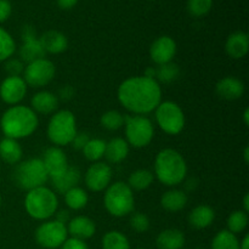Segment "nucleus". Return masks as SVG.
I'll list each match as a JSON object with an SVG mask.
<instances>
[{
    "mask_svg": "<svg viewBox=\"0 0 249 249\" xmlns=\"http://www.w3.org/2000/svg\"><path fill=\"white\" fill-rule=\"evenodd\" d=\"M5 71L9 74V77H19L21 73H23L24 65L21 60L17 58H9L5 62Z\"/></svg>",
    "mask_w": 249,
    "mask_h": 249,
    "instance_id": "58836bf2",
    "label": "nucleus"
},
{
    "mask_svg": "<svg viewBox=\"0 0 249 249\" xmlns=\"http://www.w3.org/2000/svg\"><path fill=\"white\" fill-rule=\"evenodd\" d=\"M73 95H74V90H73V88L70 87V85H66V87H63L62 89L60 90V99L66 100V101L72 99Z\"/></svg>",
    "mask_w": 249,
    "mask_h": 249,
    "instance_id": "c03bdc74",
    "label": "nucleus"
},
{
    "mask_svg": "<svg viewBox=\"0 0 249 249\" xmlns=\"http://www.w3.org/2000/svg\"><path fill=\"white\" fill-rule=\"evenodd\" d=\"M187 11L194 17H203L213 7V0H187Z\"/></svg>",
    "mask_w": 249,
    "mask_h": 249,
    "instance_id": "e433bc0d",
    "label": "nucleus"
},
{
    "mask_svg": "<svg viewBox=\"0 0 249 249\" xmlns=\"http://www.w3.org/2000/svg\"><path fill=\"white\" fill-rule=\"evenodd\" d=\"M240 249H249V236L246 235L240 242Z\"/></svg>",
    "mask_w": 249,
    "mask_h": 249,
    "instance_id": "09e8293b",
    "label": "nucleus"
},
{
    "mask_svg": "<svg viewBox=\"0 0 249 249\" xmlns=\"http://www.w3.org/2000/svg\"><path fill=\"white\" fill-rule=\"evenodd\" d=\"M111 180L112 169L106 163H94L85 173V184H87L88 189L94 192L104 191L109 186Z\"/></svg>",
    "mask_w": 249,
    "mask_h": 249,
    "instance_id": "f8f14e48",
    "label": "nucleus"
},
{
    "mask_svg": "<svg viewBox=\"0 0 249 249\" xmlns=\"http://www.w3.org/2000/svg\"><path fill=\"white\" fill-rule=\"evenodd\" d=\"M216 94L224 100L233 101L238 100L245 94V84L235 77H226L219 80L215 87Z\"/></svg>",
    "mask_w": 249,
    "mask_h": 249,
    "instance_id": "f3484780",
    "label": "nucleus"
},
{
    "mask_svg": "<svg viewBox=\"0 0 249 249\" xmlns=\"http://www.w3.org/2000/svg\"><path fill=\"white\" fill-rule=\"evenodd\" d=\"M0 206H1V196H0Z\"/></svg>",
    "mask_w": 249,
    "mask_h": 249,
    "instance_id": "864d4df0",
    "label": "nucleus"
},
{
    "mask_svg": "<svg viewBox=\"0 0 249 249\" xmlns=\"http://www.w3.org/2000/svg\"><path fill=\"white\" fill-rule=\"evenodd\" d=\"M243 121H245L246 125H248L249 124V109L248 108H246L245 112H243Z\"/></svg>",
    "mask_w": 249,
    "mask_h": 249,
    "instance_id": "3c124183",
    "label": "nucleus"
},
{
    "mask_svg": "<svg viewBox=\"0 0 249 249\" xmlns=\"http://www.w3.org/2000/svg\"><path fill=\"white\" fill-rule=\"evenodd\" d=\"M31 104L36 113L51 114L58 108V97L50 91H39L33 95Z\"/></svg>",
    "mask_w": 249,
    "mask_h": 249,
    "instance_id": "aec40b11",
    "label": "nucleus"
},
{
    "mask_svg": "<svg viewBox=\"0 0 249 249\" xmlns=\"http://www.w3.org/2000/svg\"><path fill=\"white\" fill-rule=\"evenodd\" d=\"M180 68L177 63L169 62L156 67V80L162 83H172L179 77Z\"/></svg>",
    "mask_w": 249,
    "mask_h": 249,
    "instance_id": "473e14b6",
    "label": "nucleus"
},
{
    "mask_svg": "<svg viewBox=\"0 0 249 249\" xmlns=\"http://www.w3.org/2000/svg\"><path fill=\"white\" fill-rule=\"evenodd\" d=\"M27 94V84L21 77H7L0 85V97L7 105H17Z\"/></svg>",
    "mask_w": 249,
    "mask_h": 249,
    "instance_id": "ddd939ff",
    "label": "nucleus"
},
{
    "mask_svg": "<svg viewBox=\"0 0 249 249\" xmlns=\"http://www.w3.org/2000/svg\"><path fill=\"white\" fill-rule=\"evenodd\" d=\"M248 225V214L243 211H236L228 218V230L232 233H241Z\"/></svg>",
    "mask_w": 249,
    "mask_h": 249,
    "instance_id": "f704fd0d",
    "label": "nucleus"
},
{
    "mask_svg": "<svg viewBox=\"0 0 249 249\" xmlns=\"http://www.w3.org/2000/svg\"><path fill=\"white\" fill-rule=\"evenodd\" d=\"M39 119L31 107L16 105L4 112L0 119V128L5 138L18 139L32 135L38 128Z\"/></svg>",
    "mask_w": 249,
    "mask_h": 249,
    "instance_id": "f03ea898",
    "label": "nucleus"
},
{
    "mask_svg": "<svg viewBox=\"0 0 249 249\" xmlns=\"http://www.w3.org/2000/svg\"><path fill=\"white\" fill-rule=\"evenodd\" d=\"M143 77L151 78V79H156V67L146 68L145 75H143Z\"/></svg>",
    "mask_w": 249,
    "mask_h": 249,
    "instance_id": "de8ad7c7",
    "label": "nucleus"
},
{
    "mask_svg": "<svg viewBox=\"0 0 249 249\" xmlns=\"http://www.w3.org/2000/svg\"><path fill=\"white\" fill-rule=\"evenodd\" d=\"M61 249H89V247H88V245L83 240L71 237L63 242V245L61 246Z\"/></svg>",
    "mask_w": 249,
    "mask_h": 249,
    "instance_id": "ea45409f",
    "label": "nucleus"
},
{
    "mask_svg": "<svg viewBox=\"0 0 249 249\" xmlns=\"http://www.w3.org/2000/svg\"><path fill=\"white\" fill-rule=\"evenodd\" d=\"M156 111V121L160 128L169 135L181 133L185 126V114L181 107L172 101L160 102Z\"/></svg>",
    "mask_w": 249,
    "mask_h": 249,
    "instance_id": "1a4fd4ad",
    "label": "nucleus"
},
{
    "mask_svg": "<svg viewBox=\"0 0 249 249\" xmlns=\"http://www.w3.org/2000/svg\"><path fill=\"white\" fill-rule=\"evenodd\" d=\"M65 201L66 204L71 209H73V211H79V209H83L87 206L88 201H89V197H88V194L84 190L75 186L66 192Z\"/></svg>",
    "mask_w": 249,
    "mask_h": 249,
    "instance_id": "c85d7f7f",
    "label": "nucleus"
},
{
    "mask_svg": "<svg viewBox=\"0 0 249 249\" xmlns=\"http://www.w3.org/2000/svg\"><path fill=\"white\" fill-rule=\"evenodd\" d=\"M155 173L162 184L175 186L184 181L187 174V164L177 150L165 148L156 157Z\"/></svg>",
    "mask_w": 249,
    "mask_h": 249,
    "instance_id": "7ed1b4c3",
    "label": "nucleus"
},
{
    "mask_svg": "<svg viewBox=\"0 0 249 249\" xmlns=\"http://www.w3.org/2000/svg\"><path fill=\"white\" fill-rule=\"evenodd\" d=\"M160 204L168 212H179L184 209L187 204V195L180 190L167 191L160 198Z\"/></svg>",
    "mask_w": 249,
    "mask_h": 249,
    "instance_id": "a878e982",
    "label": "nucleus"
},
{
    "mask_svg": "<svg viewBox=\"0 0 249 249\" xmlns=\"http://www.w3.org/2000/svg\"><path fill=\"white\" fill-rule=\"evenodd\" d=\"M68 231L65 224L57 220L43 223L36 231V240L39 246L46 249L60 248L67 240Z\"/></svg>",
    "mask_w": 249,
    "mask_h": 249,
    "instance_id": "9d476101",
    "label": "nucleus"
},
{
    "mask_svg": "<svg viewBox=\"0 0 249 249\" xmlns=\"http://www.w3.org/2000/svg\"><path fill=\"white\" fill-rule=\"evenodd\" d=\"M21 36H22V40L23 41L32 40V39H36V29H34L32 26H29V24H27V26H24L23 28H22Z\"/></svg>",
    "mask_w": 249,
    "mask_h": 249,
    "instance_id": "37998d69",
    "label": "nucleus"
},
{
    "mask_svg": "<svg viewBox=\"0 0 249 249\" xmlns=\"http://www.w3.org/2000/svg\"><path fill=\"white\" fill-rule=\"evenodd\" d=\"M16 50V44L14 38L7 31L0 27V62L6 61L14 55Z\"/></svg>",
    "mask_w": 249,
    "mask_h": 249,
    "instance_id": "72a5a7b5",
    "label": "nucleus"
},
{
    "mask_svg": "<svg viewBox=\"0 0 249 249\" xmlns=\"http://www.w3.org/2000/svg\"><path fill=\"white\" fill-rule=\"evenodd\" d=\"M125 135L126 142L135 148L146 147L152 141L155 128L147 117L145 116H125Z\"/></svg>",
    "mask_w": 249,
    "mask_h": 249,
    "instance_id": "6e6552de",
    "label": "nucleus"
},
{
    "mask_svg": "<svg viewBox=\"0 0 249 249\" xmlns=\"http://www.w3.org/2000/svg\"><path fill=\"white\" fill-rule=\"evenodd\" d=\"M139 249H145V248H139Z\"/></svg>",
    "mask_w": 249,
    "mask_h": 249,
    "instance_id": "5fc2aeb1",
    "label": "nucleus"
},
{
    "mask_svg": "<svg viewBox=\"0 0 249 249\" xmlns=\"http://www.w3.org/2000/svg\"><path fill=\"white\" fill-rule=\"evenodd\" d=\"M89 140L90 138L87 133H80V134L77 133V135L74 136V139H73L71 143H72L73 148H75V150H83Z\"/></svg>",
    "mask_w": 249,
    "mask_h": 249,
    "instance_id": "79ce46f5",
    "label": "nucleus"
},
{
    "mask_svg": "<svg viewBox=\"0 0 249 249\" xmlns=\"http://www.w3.org/2000/svg\"><path fill=\"white\" fill-rule=\"evenodd\" d=\"M101 125L104 126L107 130H118L122 128V125L124 124V116L118 111H107L106 113H104L101 116Z\"/></svg>",
    "mask_w": 249,
    "mask_h": 249,
    "instance_id": "c9c22d12",
    "label": "nucleus"
},
{
    "mask_svg": "<svg viewBox=\"0 0 249 249\" xmlns=\"http://www.w3.org/2000/svg\"><path fill=\"white\" fill-rule=\"evenodd\" d=\"M105 148H106V141L101 140V139H90L83 148V153L88 160L97 162L104 157Z\"/></svg>",
    "mask_w": 249,
    "mask_h": 249,
    "instance_id": "2f4dec72",
    "label": "nucleus"
},
{
    "mask_svg": "<svg viewBox=\"0 0 249 249\" xmlns=\"http://www.w3.org/2000/svg\"><path fill=\"white\" fill-rule=\"evenodd\" d=\"M105 207L107 212L113 216H125L133 212L135 206L133 190L128 184L118 181L109 185L105 194Z\"/></svg>",
    "mask_w": 249,
    "mask_h": 249,
    "instance_id": "39448f33",
    "label": "nucleus"
},
{
    "mask_svg": "<svg viewBox=\"0 0 249 249\" xmlns=\"http://www.w3.org/2000/svg\"><path fill=\"white\" fill-rule=\"evenodd\" d=\"M57 6L62 10H71L78 4V0H56Z\"/></svg>",
    "mask_w": 249,
    "mask_h": 249,
    "instance_id": "a18cd8bd",
    "label": "nucleus"
},
{
    "mask_svg": "<svg viewBox=\"0 0 249 249\" xmlns=\"http://www.w3.org/2000/svg\"><path fill=\"white\" fill-rule=\"evenodd\" d=\"M130 226L136 232H146L150 229V219L146 214L135 213L130 218Z\"/></svg>",
    "mask_w": 249,
    "mask_h": 249,
    "instance_id": "4c0bfd02",
    "label": "nucleus"
},
{
    "mask_svg": "<svg viewBox=\"0 0 249 249\" xmlns=\"http://www.w3.org/2000/svg\"><path fill=\"white\" fill-rule=\"evenodd\" d=\"M177 53V43L172 36H162L156 39L150 48V56L156 65H164L173 62Z\"/></svg>",
    "mask_w": 249,
    "mask_h": 249,
    "instance_id": "4468645a",
    "label": "nucleus"
},
{
    "mask_svg": "<svg viewBox=\"0 0 249 249\" xmlns=\"http://www.w3.org/2000/svg\"><path fill=\"white\" fill-rule=\"evenodd\" d=\"M56 220H57L58 223H62L66 225V223H68V221L71 220L70 213H68L67 211H61L60 213H57V218H56Z\"/></svg>",
    "mask_w": 249,
    "mask_h": 249,
    "instance_id": "49530a36",
    "label": "nucleus"
},
{
    "mask_svg": "<svg viewBox=\"0 0 249 249\" xmlns=\"http://www.w3.org/2000/svg\"><path fill=\"white\" fill-rule=\"evenodd\" d=\"M243 157H245V162L249 163V147L246 146L245 147V152H243Z\"/></svg>",
    "mask_w": 249,
    "mask_h": 249,
    "instance_id": "603ef678",
    "label": "nucleus"
},
{
    "mask_svg": "<svg viewBox=\"0 0 249 249\" xmlns=\"http://www.w3.org/2000/svg\"><path fill=\"white\" fill-rule=\"evenodd\" d=\"M45 50L41 46L38 38L23 41L22 46L19 48V57H21L22 62L31 63L33 61L45 58Z\"/></svg>",
    "mask_w": 249,
    "mask_h": 249,
    "instance_id": "bb28decb",
    "label": "nucleus"
},
{
    "mask_svg": "<svg viewBox=\"0 0 249 249\" xmlns=\"http://www.w3.org/2000/svg\"><path fill=\"white\" fill-rule=\"evenodd\" d=\"M58 199L55 192L45 186L31 190L24 198V208L36 220H46L56 213Z\"/></svg>",
    "mask_w": 249,
    "mask_h": 249,
    "instance_id": "20e7f679",
    "label": "nucleus"
},
{
    "mask_svg": "<svg viewBox=\"0 0 249 249\" xmlns=\"http://www.w3.org/2000/svg\"><path fill=\"white\" fill-rule=\"evenodd\" d=\"M22 147L15 139L4 138L0 141V158L7 164H17L21 160Z\"/></svg>",
    "mask_w": 249,
    "mask_h": 249,
    "instance_id": "b1692460",
    "label": "nucleus"
},
{
    "mask_svg": "<svg viewBox=\"0 0 249 249\" xmlns=\"http://www.w3.org/2000/svg\"><path fill=\"white\" fill-rule=\"evenodd\" d=\"M43 160L46 173H48V175L51 179L61 175L70 167L68 165L67 156L65 155V152L60 147H56V146L49 147L44 152L43 160Z\"/></svg>",
    "mask_w": 249,
    "mask_h": 249,
    "instance_id": "2eb2a0df",
    "label": "nucleus"
},
{
    "mask_svg": "<svg viewBox=\"0 0 249 249\" xmlns=\"http://www.w3.org/2000/svg\"><path fill=\"white\" fill-rule=\"evenodd\" d=\"M48 178L49 175L44 167L43 160L39 158H32L21 162L12 174L15 185L19 189L28 190V191L36 187L44 186Z\"/></svg>",
    "mask_w": 249,
    "mask_h": 249,
    "instance_id": "423d86ee",
    "label": "nucleus"
},
{
    "mask_svg": "<svg viewBox=\"0 0 249 249\" xmlns=\"http://www.w3.org/2000/svg\"><path fill=\"white\" fill-rule=\"evenodd\" d=\"M80 177L82 174L77 167H68L66 172H63L58 177L53 178L51 180H53V186L55 187L56 191L65 195L68 190L73 189L79 184Z\"/></svg>",
    "mask_w": 249,
    "mask_h": 249,
    "instance_id": "412c9836",
    "label": "nucleus"
},
{
    "mask_svg": "<svg viewBox=\"0 0 249 249\" xmlns=\"http://www.w3.org/2000/svg\"><path fill=\"white\" fill-rule=\"evenodd\" d=\"M77 135L75 117L68 109L58 111L51 117L48 124V136L56 146L70 145Z\"/></svg>",
    "mask_w": 249,
    "mask_h": 249,
    "instance_id": "0eeeda50",
    "label": "nucleus"
},
{
    "mask_svg": "<svg viewBox=\"0 0 249 249\" xmlns=\"http://www.w3.org/2000/svg\"><path fill=\"white\" fill-rule=\"evenodd\" d=\"M243 208H245V211L243 212H246V213L248 214V212H249V194L245 195V198H243Z\"/></svg>",
    "mask_w": 249,
    "mask_h": 249,
    "instance_id": "8fccbe9b",
    "label": "nucleus"
},
{
    "mask_svg": "<svg viewBox=\"0 0 249 249\" xmlns=\"http://www.w3.org/2000/svg\"><path fill=\"white\" fill-rule=\"evenodd\" d=\"M215 219V212L213 208L208 206H197L196 208L192 209L191 214L189 216L190 225L194 226L195 229H206L212 225Z\"/></svg>",
    "mask_w": 249,
    "mask_h": 249,
    "instance_id": "393cba45",
    "label": "nucleus"
},
{
    "mask_svg": "<svg viewBox=\"0 0 249 249\" xmlns=\"http://www.w3.org/2000/svg\"><path fill=\"white\" fill-rule=\"evenodd\" d=\"M156 245L158 249H182L185 235L178 229H167L157 236Z\"/></svg>",
    "mask_w": 249,
    "mask_h": 249,
    "instance_id": "5701e85b",
    "label": "nucleus"
},
{
    "mask_svg": "<svg viewBox=\"0 0 249 249\" xmlns=\"http://www.w3.org/2000/svg\"><path fill=\"white\" fill-rule=\"evenodd\" d=\"M40 41L41 46L44 48L45 53H61L67 49L68 40L67 36L61 32L50 29L41 34L40 38H38Z\"/></svg>",
    "mask_w": 249,
    "mask_h": 249,
    "instance_id": "6ab92c4d",
    "label": "nucleus"
},
{
    "mask_svg": "<svg viewBox=\"0 0 249 249\" xmlns=\"http://www.w3.org/2000/svg\"><path fill=\"white\" fill-rule=\"evenodd\" d=\"M12 12V5L9 0H0V23L9 19Z\"/></svg>",
    "mask_w": 249,
    "mask_h": 249,
    "instance_id": "a19ab883",
    "label": "nucleus"
},
{
    "mask_svg": "<svg viewBox=\"0 0 249 249\" xmlns=\"http://www.w3.org/2000/svg\"><path fill=\"white\" fill-rule=\"evenodd\" d=\"M249 50V36L246 32L237 31L229 36L225 43V51L235 60L243 58Z\"/></svg>",
    "mask_w": 249,
    "mask_h": 249,
    "instance_id": "dca6fc26",
    "label": "nucleus"
},
{
    "mask_svg": "<svg viewBox=\"0 0 249 249\" xmlns=\"http://www.w3.org/2000/svg\"><path fill=\"white\" fill-rule=\"evenodd\" d=\"M55 65L50 60L40 58L28 63L23 71V80L33 88H43L55 77Z\"/></svg>",
    "mask_w": 249,
    "mask_h": 249,
    "instance_id": "9b49d317",
    "label": "nucleus"
},
{
    "mask_svg": "<svg viewBox=\"0 0 249 249\" xmlns=\"http://www.w3.org/2000/svg\"><path fill=\"white\" fill-rule=\"evenodd\" d=\"M67 231L72 237L85 241L94 236L95 231H96V225L88 216L79 215L68 221Z\"/></svg>",
    "mask_w": 249,
    "mask_h": 249,
    "instance_id": "a211bd4d",
    "label": "nucleus"
},
{
    "mask_svg": "<svg viewBox=\"0 0 249 249\" xmlns=\"http://www.w3.org/2000/svg\"><path fill=\"white\" fill-rule=\"evenodd\" d=\"M129 143L121 138H114L111 141L106 142L105 148V157L112 164L121 163L128 157Z\"/></svg>",
    "mask_w": 249,
    "mask_h": 249,
    "instance_id": "4be33fe9",
    "label": "nucleus"
},
{
    "mask_svg": "<svg viewBox=\"0 0 249 249\" xmlns=\"http://www.w3.org/2000/svg\"><path fill=\"white\" fill-rule=\"evenodd\" d=\"M102 249H130V243L119 231H109L102 238Z\"/></svg>",
    "mask_w": 249,
    "mask_h": 249,
    "instance_id": "7c9ffc66",
    "label": "nucleus"
},
{
    "mask_svg": "<svg viewBox=\"0 0 249 249\" xmlns=\"http://www.w3.org/2000/svg\"><path fill=\"white\" fill-rule=\"evenodd\" d=\"M118 100L124 108L142 116L155 111L162 102V89L156 79L131 77L119 85Z\"/></svg>",
    "mask_w": 249,
    "mask_h": 249,
    "instance_id": "f257e3e1",
    "label": "nucleus"
},
{
    "mask_svg": "<svg viewBox=\"0 0 249 249\" xmlns=\"http://www.w3.org/2000/svg\"><path fill=\"white\" fill-rule=\"evenodd\" d=\"M153 182V174L147 169H138L133 172L129 177L128 185L131 190L142 191L151 186Z\"/></svg>",
    "mask_w": 249,
    "mask_h": 249,
    "instance_id": "cd10ccee",
    "label": "nucleus"
},
{
    "mask_svg": "<svg viewBox=\"0 0 249 249\" xmlns=\"http://www.w3.org/2000/svg\"><path fill=\"white\" fill-rule=\"evenodd\" d=\"M212 249H240V241L235 233L223 230L216 233L212 241Z\"/></svg>",
    "mask_w": 249,
    "mask_h": 249,
    "instance_id": "c756f323",
    "label": "nucleus"
}]
</instances>
